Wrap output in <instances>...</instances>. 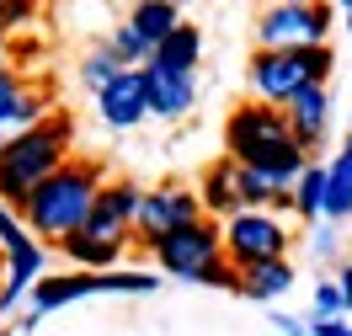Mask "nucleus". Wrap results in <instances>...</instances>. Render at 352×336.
<instances>
[{
	"label": "nucleus",
	"mask_w": 352,
	"mask_h": 336,
	"mask_svg": "<svg viewBox=\"0 0 352 336\" xmlns=\"http://www.w3.org/2000/svg\"><path fill=\"white\" fill-rule=\"evenodd\" d=\"M224 150H230L235 166L267 171L278 192H288L294 177L305 171V144H299L294 128H288V112L272 107V102H245V107L230 112V123H224Z\"/></svg>",
	"instance_id": "obj_1"
},
{
	"label": "nucleus",
	"mask_w": 352,
	"mask_h": 336,
	"mask_svg": "<svg viewBox=\"0 0 352 336\" xmlns=\"http://www.w3.org/2000/svg\"><path fill=\"white\" fill-rule=\"evenodd\" d=\"M102 166L96 160H75L69 155L48 181H38L32 192L22 198V224L38 235V240H65L69 229H80L96 208V192H102Z\"/></svg>",
	"instance_id": "obj_2"
},
{
	"label": "nucleus",
	"mask_w": 352,
	"mask_h": 336,
	"mask_svg": "<svg viewBox=\"0 0 352 336\" xmlns=\"http://www.w3.org/2000/svg\"><path fill=\"white\" fill-rule=\"evenodd\" d=\"M69 139H75V123H69L65 112H48L38 123L16 128V134L6 139V150H0V203L6 208H22L27 192L38 181H48L69 160Z\"/></svg>",
	"instance_id": "obj_3"
},
{
	"label": "nucleus",
	"mask_w": 352,
	"mask_h": 336,
	"mask_svg": "<svg viewBox=\"0 0 352 336\" xmlns=\"http://www.w3.org/2000/svg\"><path fill=\"white\" fill-rule=\"evenodd\" d=\"M139 198H144V187H133V181H102L91 219L80 224V229H69L65 240H59V251H65L75 267H112V262L133 246Z\"/></svg>",
	"instance_id": "obj_4"
},
{
	"label": "nucleus",
	"mask_w": 352,
	"mask_h": 336,
	"mask_svg": "<svg viewBox=\"0 0 352 336\" xmlns=\"http://www.w3.org/2000/svg\"><path fill=\"white\" fill-rule=\"evenodd\" d=\"M150 256H155V267H160V272L198 283L203 267H214V262L224 256V229H219L214 214H198V219L176 224L171 235H160V240L150 246Z\"/></svg>",
	"instance_id": "obj_5"
},
{
	"label": "nucleus",
	"mask_w": 352,
	"mask_h": 336,
	"mask_svg": "<svg viewBox=\"0 0 352 336\" xmlns=\"http://www.w3.org/2000/svg\"><path fill=\"white\" fill-rule=\"evenodd\" d=\"M219 229H224V262H235V267L288 256V246H294L283 214H272V208H235L219 219Z\"/></svg>",
	"instance_id": "obj_6"
},
{
	"label": "nucleus",
	"mask_w": 352,
	"mask_h": 336,
	"mask_svg": "<svg viewBox=\"0 0 352 336\" xmlns=\"http://www.w3.org/2000/svg\"><path fill=\"white\" fill-rule=\"evenodd\" d=\"M331 38V5L320 0H278L256 22V43L262 48H305Z\"/></svg>",
	"instance_id": "obj_7"
},
{
	"label": "nucleus",
	"mask_w": 352,
	"mask_h": 336,
	"mask_svg": "<svg viewBox=\"0 0 352 336\" xmlns=\"http://www.w3.org/2000/svg\"><path fill=\"white\" fill-rule=\"evenodd\" d=\"M0 256H6L0 310H11V304L38 283V272H43V246H38V235L22 224V214H16V208H6V203H0Z\"/></svg>",
	"instance_id": "obj_8"
},
{
	"label": "nucleus",
	"mask_w": 352,
	"mask_h": 336,
	"mask_svg": "<svg viewBox=\"0 0 352 336\" xmlns=\"http://www.w3.org/2000/svg\"><path fill=\"white\" fill-rule=\"evenodd\" d=\"M203 203L192 187H176V181H166V187H150L144 198H139V214H133V240H144V246H155L160 235H171L176 224L198 219Z\"/></svg>",
	"instance_id": "obj_9"
},
{
	"label": "nucleus",
	"mask_w": 352,
	"mask_h": 336,
	"mask_svg": "<svg viewBox=\"0 0 352 336\" xmlns=\"http://www.w3.org/2000/svg\"><path fill=\"white\" fill-rule=\"evenodd\" d=\"M245 80H251V96H256V102L283 107L288 96L309 80L305 48H262V54L251 59V69H245Z\"/></svg>",
	"instance_id": "obj_10"
},
{
	"label": "nucleus",
	"mask_w": 352,
	"mask_h": 336,
	"mask_svg": "<svg viewBox=\"0 0 352 336\" xmlns=\"http://www.w3.org/2000/svg\"><path fill=\"white\" fill-rule=\"evenodd\" d=\"M48 112H54V91L38 86V80H27L16 65H0V134L11 139L16 128L38 123Z\"/></svg>",
	"instance_id": "obj_11"
},
{
	"label": "nucleus",
	"mask_w": 352,
	"mask_h": 336,
	"mask_svg": "<svg viewBox=\"0 0 352 336\" xmlns=\"http://www.w3.org/2000/svg\"><path fill=\"white\" fill-rule=\"evenodd\" d=\"M144 69V96H150V117H187L198 107V80L192 69H171V65H139Z\"/></svg>",
	"instance_id": "obj_12"
},
{
	"label": "nucleus",
	"mask_w": 352,
	"mask_h": 336,
	"mask_svg": "<svg viewBox=\"0 0 352 336\" xmlns=\"http://www.w3.org/2000/svg\"><path fill=\"white\" fill-rule=\"evenodd\" d=\"M96 112L112 128H139L150 117V96H144V69H118L107 86L96 91Z\"/></svg>",
	"instance_id": "obj_13"
},
{
	"label": "nucleus",
	"mask_w": 352,
	"mask_h": 336,
	"mask_svg": "<svg viewBox=\"0 0 352 336\" xmlns=\"http://www.w3.org/2000/svg\"><path fill=\"white\" fill-rule=\"evenodd\" d=\"M283 112H288V128H294V139H299L305 150L320 144L326 128H331V91H326V80H305V86L283 102Z\"/></svg>",
	"instance_id": "obj_14"
},
{
	"label": "nucleus",
	"mask_w": 352,
	"mask_h": 336,
	"mask_svg": "<svg viewBox=\"0 0 352 336\" xmlns=\"http://www.w3.org/2000/svg\"><path fill=\"white\" fill-rule=\"evenodd\" d=\"M86 293H102V278L91 267H80V272H59V278H38L32 304H38V315H48V310H65L75 299H86Z\"/></svg>",
	"instance_id": "obj_15"
},
{
	"label": "nucleus",
	"mask_w": 352,
	"mask_h": 336,
	"mask_svg": "<svg viewBox=\"0 0 352 336\" xmlns=\"http://www.w3.org/2000/svg\"><path fill=\"white\" fill-rule=\"evenodd\" d=\"M294 289V267H288V256H267V262H251L241 267V293L245 299H283Z\"/></svg>",
	"instance_id": "obj_16"
},
{
	"label": "nucleus",
	"mask_w": 352,
	"mask_h": 336,
	"mask_svg": "<svg viewBox=\"0 0 352 336\" xmlns=\"http://www.w3.org/2000/svg\"><path fill=\"white\" fill-rule=\"evenodd\" d=\"M198 203H203V214H214V219H224V214H235V208H241V198H235V160H219V166H208V171H203Z\"/></svg>",
	"instance_id": "obj_17"
},
{
	"label": "nucleus",
	"mask_w": 352,
	"mask_h": 336,
	"mask_svg": "<svg viewBox=\"0 0 352 336\" xmlns=\"http://www.w3.org/2000/svg\"><path fill=\"white\" fill-rule=\"evenodd\" d=\"M198 54H203V32L192 22H176L166 38H160V48H155L150 59L155 65H171V69H198Z\"/></svg>",
	"instance_id": "obj_18"
},
{
	"label": "nucleus",
	"mask_w": 352,
	"mask_h": 336,
	"mask_svg": "<svg viewBox=\"0 0 352 336\" xmlns=\"http://www.w3.org/2000/svg\"><path fill=\"white\" fill-rule=\"evenodd\" d=\"M176 11H182L176 0H139V5H133V16H129V27H133V32H139L150 48H160V38H166V32L182 22Z\"/></svg>",
	"instance_id": "obj_19"
},
{
	"label": "nucleus",
	"mask_w": 352,
	"mask_h": 336,
	"mask_svg": "<svg viewBox=\"0 0 352 336\" xmlns=\"http://www.w3.org/2000/svg\"><path fill=\"white\" fill-rule=\"evenodd\" d=\"M288 203L299 219H326V166H305L288 187Z\"/></svg>",
	"instance_id": "obj_20"
},
{
	"label": "nucleus",
	"mask_w": 352,
	"mask_h": 336,
	"mask_svg": "<svg viewBox=\"0 0 352 336\" xmlns=\"http://www.w3.org/2000/svg\"><path fill=\"white\" fill-rule=\"evenodd\" d=\"M352 214V150L326 166V219H347Z\"/></svg>",
	"instance_id": "obj_21"
},
{
	"label": "nucleus",
	"mask_w": 352,
	"mask_h": 336,
	"mask_svg": "<svg viewBox=\"0 0 352 336\" xmlns=\"http://www.w3.org/2000/svg\"><path fill=\"white\" fill-rule=\"evenodd\" d=\"M112 54H118V65H123V69H139V65H150V54H155V48L144 43V38H139L129 22H123L118 32H112Z\"/></svg>",
	"instance_id": "obj_22"
},
{
	"label": "nucleus",
	"mask_w": 352,
	"mask_h": 336,
	"mask_svg": "<svg viewBox=\"0 0 352 336\" xmlns=\"http://www.w3.org/2000/svg\"><path fill=\"white\" fill-rule=\"evenodd\" d=\"M118 69H123V65H118V54H112V43H102L96 54H86V59H80V80H86L91 91H102V86L112 80V75H118Z\"/></svg>",
	"instance_id": "obj_23"
},
{
	"label": "nucleus",
	"mask_w": 352,
	"mask_h": 336,
	"mask_svg": "<svg viewBox=\"0 0 352 336\" xmlns=\"http://www.w3.org/2000/svg\"><path fill=\"white\" fill-rule=\"evenodd\" d=\"M102 278V293H150L155 278L150 272H96Z\"/></svg>",
	"instance_id": "obj_24"
},
{
	"label": "nucleus",
	"mask_w": 352,
	"mask_h": 336,
	"mask_svg": "<svg viewBox=\"0 0 352 336\" xmlns=\"http://www.w3.org/2000/svg\"><path fill=\"white\" fill-rule=\"evenodd\" d=\"M32 16H38V0H6V5H0V27H6V32L27 27Z\"/></svg>",
	"instance_id": "obj_25"
},
{
	"label": "nucleus",
	"mask_w": 352,
	"mask_h": 336,
	"mask_svg": "<svg viewBox=\"0 0 352 336\" xmlns=\"http://www.w3.org/2000/svg\"><path fill=\"white\" fill-rule=\"evenodd\" d=\"M342 310H347V304H342V289H336V283H320V289H315V320H336Z\"/></svg>",
	"instance_id": "obj_26"
},
{
	"label": "nucleus",
	"mask_w": 352,
	"mask_h": 336,
	"mask_svg": "<svg viewBox=\"0 0 352 336\" xmlns=\"http://www.w3.org/2000/svg\"><path fill=\"white\" fill-rule=\"evenodd\" d=\"M309 336H352V326L336 315V320H315V331H309Z\"/></svg>",
	"instance_id": "obj_27"
},
{
	"label": "nucleus",
	"mask_w": 352,
	"mask_h": 336,
	"mask_svg": "<svg viewBox=\"0 0 352 336\" xmlns=\"http://www.w3.org/2000/svg\"><path fill=\"white\" fill-rule=\"evenodd\" d=\"M336 289H342V304L352 310V262H342V272H336Z\"/></svg>",
	"instance_id": "obj_28"
},
{
	"label": "nucleus",
	"mask_w": 352,
	"mask_h": 336,
	"mask_svg": "<svg viewBox=\"0 0 352 336\" xmlns=\"http://www.w3.org/2000/svg\"><path fill=\"white\" fill-rule=\"evenodd\" d=\"M315 251H320V256H326V251H336V235H331V229H320V235H315Z\"/></svg>",
	"instance_id": "obj_29"
},
{
	"label": "nucleus",
	"mask_w": 352,
	"mask_h": 336,
	"mask_svg": "<svg viewBox=\"0 0 352 336\" xmlns=\"http://www.w3.org/2000/svg\"><path fill=\"white\" fill-rule=\"evenodd\" d=\"M0 65H11V32L0 27Z\"/></svg>",
	"instance_id": "obj_30"
},
{
	"label": "nucleus",
	"mask_w": 352,
	"mask_h": 336,
	"mask_svg": "<svg viewBox=\"0 0 352 336\" xmlns=\"http://www.w3.org/2000/svg\"><path fill=\"white\" fill-rule=\"evenodd\" d=\"M347 38H352V11H347Z\"/></svg>",
	"instance_id": "obj_31"
},
{
	"label": "nucleus",
	"mask_w": 352,
	"mask_h": 336,
	"mask_svg": "<svg viewBox=\"0 0 352 336\" xmlns=\"http://www.w3.org/2000/svg\"><path fill=\"white\" fill-rule=\"evenodd\" d=\"M0 150H6V134H0Z\"/></svg>",
	"instance_id": "obj_32"
},
{
	"label": "nucleus",
	"mask_w": 352,
	"mask_h": 336,
	"mask_svg": "<svg viewBox=\"0 0 352 336\" xmlns=\"http://www.w3.org/2000/svg\"><path fill=\"white\" fill-rule=\"evenodd\" d=\"M347 150H352V134H347Z\"/></svg>",
	"instance_id": "obj_33"
},
{
	"label": "nucleus",
	"mask_w": 352,
	"mask_h": 336,
	"mask_svg": "<svg viewBox=\"0 0 352 336\" xmlns=\"http://www.w3.org/2000/svg\"><path fill=\"white\" fill-rule=\"evenodd\" d=\"M176 5H187V0H176Z\"/></svg>",
	"instance_id": "obj_34"
},
{
	"label": "nucleus",
	"mask_w": 352,
	"mask_h": 336,
	"mask_svg": "<svg viewBox=\"0 0 352 336\" xmlns=\"http://www.w3.org/2000/svg\"><path fill=\"white\" fill-rule=\"evenodd\" d=\"M0 5H6V0H0Z\"/></svg>",
	"instance_id": "obj_35"
},
{
	"label": "nucleus",
	"mask_w": 352,
	"mask_h": 336,
	"mask_svg": "<svg viewBox=\"0 0 352 336\" xmlns=\"http://www.w3.org/2000/svg\"><path fill=\"white\" fill-rule=\"evenodd\" d=\"M347 5H352V0H347Z\"/></svg>",
	"instance_id": "obj_36"
}]
</instances>
